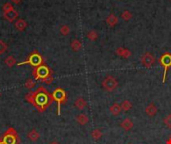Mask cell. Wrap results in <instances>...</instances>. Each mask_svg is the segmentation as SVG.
<instances>
[{
	"label": "cell",
	"instance_id": "6da1fadb",
	"mask_svg": "<svg viewBox=\"0 0 171 144\" xmlns=\"http://www.w3.org/2000/svg\"><path fill=\"white\" fill-rule=\"evenodd\" d=\"M26 101L33 105L39 112H44L47 107L54 101L52 94H50L43 86H39L33 92H29L25 95Z\"/></svg>",
	"mask_w": 171,
	"mask_h": 144
},
{
	"label": "cell",
	"instance_id": "7a4b0ae2",
	"mask_svg": "<svg viewBox=\"0 0 171 144\" xmlns=\"http://www.w3.org/2000/svg\"><path fill=\"white\" fill-rule=\"evenodd\" d=\"M4 144H19L20 143V138L18 136V132L15 130V128L9 127L4 134L2 135V137L0 138Z\"/></svg>",
	"mask_w": 171,
	"mask_h": 144
},
{
	"label": "cell",
	"instance_id": "3957f363",
	"mask_svg": "<svg viewBox=\"0 0 171 144\" xmlns=\"http://www.w3.org/2000/svg\"><path fill=\"white\" fill-rule=\"evenodd\" d=\"M50 75H52V71L45 64H42L38 67H34V69H33V76H34L35 80L41 81V82L45 78L49 77Z\"/></svg>",
	"mask_w": 171,
	"mask_h": 144
},
{
	"label": "cell",
	"instance_id": "277c9868",
	"mask_svg": "<svg viewBox=\"0 0 171 144\" xmlns=\"http://www.w3.org/2000/svg\"><path fill=\"white\" fill-rule=\"evenodd\" d=\"M52 98L54 101L57 102V114L60 115L61 105L67 101V94L62 88H56L52 93Z\"/></svg>",
	"mask_w": 171,
	"mask_h": 144
},
{
	"label": "cell",
	"instance_id": "5b68a950",
	"mask_svg": "<svg viewBox=\"0 0 171 144\" xmlns=\"http://www.w3.org/2000/svg\"><path fill=\"white\" fill-rule=\"evenodd\" d=\"M23 64H29V65L33 66V67H38V66H40V65L44 64V60H43L42 56L40 55V54L37 52V50H34V51L28 56V58H27L26 61H23V62L18 63L17 65L20 66V65H23Z\"/></svg>",
	"mask_w": 171,
	"mask_h": 144
},
{
	"label": "cell",
	"instance_id": "8992f818",
	"mask_svg": "<svg viewBox=\"0 0 171 144\" xmlns=\"http://www.w3.org/2000/svg\"><path fill=\"white\" fill-rule=\"evenodd\" d=\"M160 64L164 67V72H163V79H162V82L165 83L166 80V74H167V70L169 67H171V54L170 53H164L163 55L160 58Z\"/></svg>",
	"mask_w": 171,
	"mask_h": 144
},
{
	"label": "cell",
	"instance_id": "52a82bcc",
	"mask_svg": "<svg viewBox=\"0 0 171 144\" xmlns=\"http://www.w3.org/2000/svg\"><path fill=\"white\" fill-rule=\"evenodd\" d=\"M117 86H118V82H117V80L113 76H107V77H105L104 80L102 81V87L108 92L113 91Z\"/></svg>",
	"mask_w": 171,
	"mask_h": 144
},
{
	"label": "cell",
	"instance_id": "ba28073f",
	"mask_svg": "<svg viewBox=\"0 0 171 144\" xmlns=\"http://www.w3.org/2000/svg\"><path fill=\"white\" fill-rule=\"evenodd\" d=\"M141 63L145 67H147V68H150L155 63V57L153 56V54L147 52L145 54H143V56L141 57Z\"/></svg>",
	"mask_w": 171,
	"mask_h": 144
},
{
	"label": "cell",
	"instance_id": "9c48e42d",
	"mask_svg": "<svg viewBox=\"0 0 171 144\" xmlns=\"http://www.w3.org/2000/svg\"><path fill=\"white\" fill-rule=\"evenodd\" d=\"M145 112H146V114L148 116L153 117V116H155L156 113H157V107L155 106L154 103H150V104H148L147 107L145 108Z\"/></svg>",
	"mask_w": 171,
	"mask_h": 144
},
{
	"label": "cell",
	"instance_id": "30bf717a",
	"mask_svg": "<svg viewBox=\"0 0 171 144\" xmlns=\"http://www.w3.org/2000/svg\"><path fill=\"white\" fill-rule=\"evenodd\" d=\"M121 127H122L125 131H129L133 128V122L130 118H125L122 122H121Z\"/></svg>",
	"mask_w": 171,
	"mask_h": 144
},
{
	"label": "cell",
	"instance_id": "8fae6325",
	"mask_svg": "<svg viewBox=\"0 0 171 144\" xmlns=\"http://www.w3.org/2000/svg\"><path fill=\"white\" fill-rule=\"evenodd\" d=\"M4 17H5L8 21L12 22V21L15 20V18L18 17V12L16 10H14V9L8 11V12H4Z\"/></svg>",
	"mask_w": 171,
	"mask_h": 144
},
{
	"label": "cell",
	"instance_id": "7c38bea8",
	"mask_svg": "<svg viewBox=\"0 0 171 144\" xmlns=\"http://www.w3.org/2000/svg\"><path fill=\"white\" fill-rule=\"evenodd\" d=\"M116 54H118L120 57H123V58H129L130 56H131V52H130L128 49L122 48V47L117 48Z\"/></svg>",
	"mask_w": 171,
	"mask_h": 144
},
{
	"label": "cell",
	"instance_id": "4fadbf2b",
	"mask_svg": "<svg viewBox=\"0 0 171 144\" xmlns=\"http://www.w3.org/2000/svg\"><path fill=\"white\" fill-rule=\"evenodd\" d=\"M109 110H110L111 114L113 116H118L121 113V111H122V109H121V106H120V104H118V103H113L112 106L109 108Z\"/></svg>",
	"mask_w": 171,
	"mask_h": 144
},
{
	"label": "cell",
	"instance_id": "5bb4252c",
	"mask_svg": "<svg viewBox=\"0 0 171 144\" xmlns=\"http://www.w3.org/2000/svg\"><path fill=\"white\" fill-rule=\"evenodd\" d=\"M74 106L77 108L78 110H83V109L86 108L87 103H86V101H85L83 98H78V99H76V100H75Z\"/></svg>",
	"mask_w": 171,
	"mask_h": 144
},
{
	"label": "cell",
	"instance_id": "9a60e30c",
	"mask_svg": "<svg viewBox=\"0 0 171 144\" xmlns=\"http://www.w3.org/2000/svg\"><path fill=\"white\" fill-rule=\"evenodd\" d=\"M76 121H77V123L79 125H86L88 123V121H89V118H88V116L86 114H84V113H81L79 114L77 117H76Z\"/></svg>",
	"mask_w": 171,
	"mask_h": 144
},
{
	"label": "cell",
	"instance_id": "2e32d148",
	"mask_svg": "<svg viewBox=\"0 0 171 144\" xmlns=\"http://www.w3.org/2000/svg\"><path fill=\"white\" fill-rule=\"evenodd\" d=\"M27 137H28V139L31 141H37L40 137V134L37 132V130L32 129L28 132V134H27Z\"/></svg>",
	"mask_w": 171,
	"mask_h": 144
},
{
	"label": "cell",
	"instance_id": "e0dca14e",
	"mask_svg": "<svg viewBox=\"0 0 171 144\" xmlns=\"http://www.w3.org/2000/svg\"><path fill=\"white\" fill-rule=\"evenodd\" d=\"M27 27V23L23 19H19L15 22V28L19 31H23Z\"/></svg>",
	"mask_w": 171,
	"mask_h": 144
},
{
	"label": "cell",
	"instance_id": "ac0fdd59",
	"mask_svg": "<svg viewBox=\"0 0 171 144\" xmlns=\"http://www.w3.org/2000/svg\"><path fill=\"white\" fill-rule=\"evenodd\" d=\"M106 22L109 26H114L115 24H117V22H118V18H117L114 14H110L107 17Z\"/></svg>",
	"mask_w": 171,
	"mask_h": 144
},
{
	"label": "cell",
	"instance_id": "d6986e66",
	"mask_svg": "<svg viewBox=\"0 0 171 144\" xmlns=\"http://www.w3.org/2000/svg\"><path fill=\"white\" fill-rule=\"evenodd\" d=\"M81 47H82V43H81L78 39H74L73 41L71 42V48L73 51H79Z\"/></svg>",
	"mask_w": 171,
	"mask_h": 144
},
{
	"label": "cell",
	"instance_id": "ffe728a7",
	"mask_svg": "<svg viewBox=\"0 0 171 144\" xmlns=\"http://www.w3.org/2000/svg\"><path fill=\"white\" fill-rule=\"evenodd\" d=\"M4 62H5V64H6L8 67H12V66H14V65H17L15 58L13 57L12 55L8 56L7 58H5V60H4Z\"/></svg>",
	"mask_w": 171,
	"mask_h": 144
},
{
	"label": "cell",
	"instance_id": "44dd1931",
	"mask_svg": "<svg viewBox=\"0 0 171 144\" xmlns=\"http://www.w3.org/2000/svg\"><path fill=\"white\" fill-rule=\"evenodd\" d=\"M121 109L123 111H129L132 108V103L129 100H124L122 103H121Z\"/></svg>",
	"mask_w": 171,
	"mask_h": 144
},
{
	"label": "cell",
	"instance_id": "7402d4cb",
	"mask_svg": "<svg viewBox=\"0 0 171 144\" xmlns=\"http://www.w3.org/2000/svg\"><path fill=\"white\" fill-rule=\"evenodd\" d=\"M91 136H92V138L94 139V140H98V139L101 138L102 133H101V131L99 129L95 128V129H93L91 131Z\"/></svg>",
	"mask_w": 171,
	"mask_h": 144
},
{
	"label": "cell",
	"instance_id": "603a6c76",
	"mask_svg": "<svg viewBox=\"0 0 171 144\" xmlns=\"http://www.w3.org/2000/svg\"><path fill=\"white\" fill-rule=\"evenodd\" d=\"M97 37H98V34L96 33V31H94V30L89 31V32L87 33V38L89 40H91V41H95Z\"/></svg>",
	"mask_w": 171,
	"mask_h": 144
},
{
	"label": "cell",
	"instance_id": "cb8c5ba5",
	"mask_svg": "<svg viewBox=\"0 0 171 144\" xmlns=\"http://www.w3.org/2000/svg\"><path fill=\"white\" fill-rule=\"evenodd\" d=\"M25 87L28 89V90H32L35 87V81L32 79H27L26 82H25Z\"/></svg>",
	"mask_w": 171,
	"mask_h": 144
},
{
	"label": "cell",
	"instance_id": "d4e9b609",
	"mask_svg": "<svg viewBox=\"0 0 171 144\" xmlns=\"http://www.w3.org/2000/svg\"><path fill=\"white\" fill-rule=\"evenodd\" d=\"M131 17H132V14L130 13V11H128V10H125L122 14H121V18H122L123 20H125V21H128V20H130L131 19Z\"/></svg>",
	"mask_w": 171,
	"mask_h": 144
},
{
	"label": "cell",
	"instance_id": "484cf974",
	"mask_svg": "<svg viewBox=\"0 0 171 144\" xmlns=\"http://www.w3.org/2000/svg\"><path fill=\"white\" fill-rule=\"evenodd\" d=\"M70 32V29H69V27L67 26V25H63L61 26V28H60V33L62 35H68Z\"/></svg>",
	"mask_w": 171,
	"mask_h": 144
},
{
	"label": "cell",
	"instance_id": "4316f807",
	"mask_svg": "<svg viewBox=\"0 0 171 144\" xmlns=\"http://www.w3.org/2000/svg\"><path fill=\"white\" fill-rule=\"evenodd\" d=\"M164 124L167 126L168 128H170L171 129V114H169V115H167L164 118Z\"/></svg>",
	"mask_w": 171,
	"mask_h": 144
},
{
	"label": "cell",
	"instance_id": "83f0119b",
	"mask_svg": "<svg viewBox=\"0 0 171 144\" xmlns=\"http://www.w3.org/2000/svg\"><path fill=\"white\" fill-rule=\"evenodd\" d=\"M13 6H12V4L11 3H5L3 5V11L4 12H8V11H10V10H13Z\"/></svg>",
	"mask_w": 171,
	"mask_h": 144
},
{
	"label": "cell",
	"instance_id": "f1b7e54d",
	"mask_svg": "<svg viewBox=\"0 0 171 144\" xmlns=\"http://www.w3.org/2000/svg\"><path fill=\"white\" fill-rule=\"evenodd\" d=\"M7 50V45L4 43L2 40H0V54L4 53Z\"/></svg>",
	"mask_w": 171,
	"mask_h": 144
},
{
	"label": "cell",
	"instance_id": "f546056e",
	"mask_svg": "<svg viewBox=\"0 0 171 144\" xmlns=\"http://www.w3.org/2000/svg\"><path fill=\"white\" fill-rule=\"evenodd\" d=\"M53 80H54V78H53V76L52 75H50L49 77H47V78H45L42 82L43 83H45V84H47V85H49V84H51L52 82H53Z\"/></svg>",
	"mask_w": 171,
	"mask_h": 144
},
{
	"label": "cell",
	"instance_id": "4dcf8cb0",
	"mask_svg": "<svg viewBox=\"0 0 171 144\" xmlns=\"http://www.w3.org/2000/svg\"><path fill=\"white\" fill-rule=\"evenodd\" d=\"M11 1L13 2V3H15V4H18V3H20L22 0H11Z\"/></svg>",
	"mask_w": 171,
	"mask_h": 144
},
{
	"label": "cell",
	"instance_id": "1f68e13d",
	"mask_svg": "<svg viewBox=\"0 0 171 144\" xmlns=\"http://www.w3.org/2000/svg\"><path fill=\"white\" fill-rule=\"evenodd\" d=\"M49 144H59V142H57V141H51Z\"/></svg>",
	"mask_w": 171,
	"mask_h": 144
},
{
	"label": "cell",
	"instance_id": "d6a6232c",
	"mask_svg": "<svg viewBox=\"0 0 171 144\" xmlns=\"http://www.w3.org/2000/svg\"><path fill=\"white\" fill-rule=\"evenodd\" d=\"M0 144H4V143H3V142H2L1 140H0Z\"/></svg>",
	"mask_w": 171,
	"mask_h": 144
},
{
	"label": "cell",
	"instance_id": "836d02e7",
	"mask_svg": "<svg viewBox=\"0 0 171 144\" xmlns=\"http://www.w3.org/2000/svg\"><path fill=\"white\" fill-rule=\"evenodd\" d=\"M168 143H169V144H171V138H170V141H169Z\"/></svg>",
	"mask_w": 171,
	"mask_h": 144
},
{
	"label": "cell",
	"instance_id": "e575fe53",
	"mask_svg": "<svg viewBox=\"0 0 171 144\" xmlns=\"http://www.w3.org/2000/svg\"><path fill=\"white\" fill-rule=\"evenodd\" d=\"M0 97H1V92H0Z\"/></svg>",
	"mask_w": 171,
	"mask_h": 144
},
{
	"label": "cell",
	"instance_id": "d590c367",
	"mask_svg": "<svg viewBox=\"0 0 171 144\" xmlns=\"http://www.w3.org/2000/svg\"><path fill=\"white\" fill-rule=\"evenodd\" d=\"M128 144H133V143H128Z\"/></svg>",
	"mask_w": 171,
	"mask_h": 144
}]
</instances>
